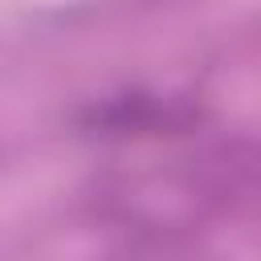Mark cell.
<instances>
[{
	"mask_svg": "<svg viewBox=\"0 0 261 261\" xmlns=\"http://www.w3.org/2000/svg\"><path fill=\"white\" fill-rule=\"evenodd\" d=\"M204 122L200 102L159 90H122L86 102L73 118L77 135L98 143H143V139H184Z\"/></svg>",
	"mask_w": 261,
	"mask_h": 261,
	"instance_id": "cell-1",
	"label": "cell"
}]
</instances>
